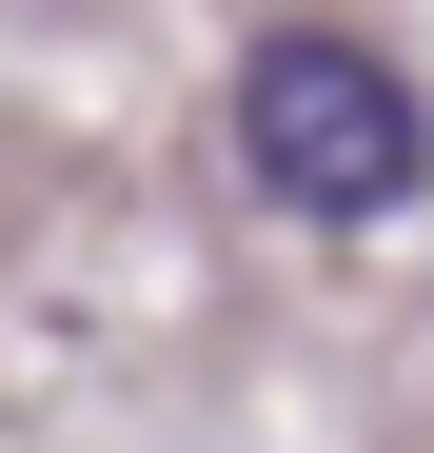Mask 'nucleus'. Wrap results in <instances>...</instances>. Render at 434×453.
Listing matches in <instances>:
<instances>
[{
  "instance_id": "nucleus-1",
  "label": "nucleus",
  "mask_w": 434,
  "mask_h": 453,
  "mask_svg": "<svg viewBox=\"0 0 434 453\" xmlns=\"http://www.w3.org/2000/svg\"><path fill=\"white\" fill-rule=\"evenodd\" d=\"M237 178H257L276 217H316V237H355V217H395V197L434 178V119H415V80H395L376 40L276 20V40L237 59Z\"/></svg>"
}]
</instances>
